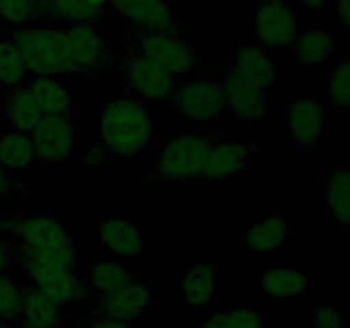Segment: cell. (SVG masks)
<instances>
[{"label": "cell", "instance_id": "6da1fadb", "mask_svg": "<svg viewBox=\"0 0 350 328\" xmlns=\"http://www.w3.org/2000/svg\"><path fill=\"white\" fill-rule=\"evenodd\" d=\"M99 132L105 156L130 161L152 146L154 120L142 99L122 92L103 108Z\"/></svg>", "mask_w": 350, "mask_h": 328}, {"label": "cell", "instance_id": "7a4b0ae2", "mask_svg": "<svg viewBox=\"0 0 350 328\" xmlns=\"http://www.w3.org/2000/svg\"><path fill=\"white\" fill-rule=\"evenodd\" d=\"M2 229L10 236V246L19 255L75 265L77 238L65 222L51 215H12L3 219Z\"/></svg>", "mask_w": 350, "mask_h": 328}, {"label": "cell", "instance_id": "3957f363", "mask_svg": "<svg viewBox=\"0 0 350 328\" xmlns=\"http://www.w3.org/2000/svg\"><path fill=\"white\" fill-rule=\"evenodd\" d=\"M215 133H180L161 147L146 169L147 181L198 183L205 159L219 142Z\"/></svg>", "mask_w": 350, "mask_h": 328}, {"label": "cell", "instance_id": "277c9868", "mask_svg": "<svg viewBox=\"0 0 350 328\" xmlns=\"http://www.w3.org/2000/svg\"><path fill=\"white\" fill-rule=\"evenodd\" d=\"M14 270L24 282L38 287L65 310L84 304L89 297L88 286L70 263L31 258L14 251Z\"/></svg>", "mask_w": 350, "mask_h": 328}, {"label": "cell", "instance_id": "5b68a950", "mask_svg": "<svg viewBox=\"0 0 350 328\" xmlns=\"http://www.w3.org/2000/svg\"><path fill=\"white\" fill-rule=\"evenodd\" d=\"M29 77H67V44L62 27L23 26L9 31Z\"/></svg>", "mask_w": 350, "mask_h": 328}, {"label": "cell", "instance_id": "8992f818", "mask_svg": "<svg viewBox=\"0 0 350 328\" xmlns=\"http://www.w3.org/2000/svg\"><path fill=\"white\" fill-rule=\"evenodd\" d=\"M125 48H130V50L150 58L180 81L181 79L211 75V68L207 67L202 55L198 53L197 46L181 34L133 31L126 40Z\"/></svg>", "mask_w": 350, "mask_h": 328}, {"label": "cell", "instance_id": "52a82bcc", "mask_svg": "<svg viewBox=\"0 0 350 328\" xmlns=\"http://www.w3.org/2000/svg\"><path fill=\"white\" fill-rule=\"evenodd\" d=\"M166 108L191 125L217 120L228 111L221 82L211 75L181 79Z\"/></svg>", "mask_w": 350, "mask_h": 328}, {"label": "cell", "instance_id": "ba28073f", "mask_svg": "<svg viewBox=\"0 0 350 328\" xmlns=\"http://www.w3.org/2000/svg\"><path fill=\"white\" fill-rule=\"evenodd\" d=\"M118 64L122 68L123 82H125L123 92L137 99L163 102L164 106L170 102L180 82V79L174 77L171 72H167L150 58L125 46L122 48Z\"/></svg>", "mask_w": 350, "mask_h": 328}, {"label": "cell", "instance_id": "9c48e42d", "mask_svg": "<svg viewBox=\"0 0 350 328\" xmlns=\"http://www.w3.org/2000/svg\"><path fill=\"white\" fill-rule=\"evenodd\" d=\"M68 75H92L115 58L111 41L99 24H77L64 29Z\"/></svg>", "mask_w": 350, "mask_h": 328}, {"label": "cell", "instance_id": "30bf717a", "mask_svg": "<svg viewBox=\"0 0 350 328\" xmlns=\"http://www.w3.org/2000/svg\"><path fill=\"white\" fill-rule=\"evenodd\" d=\"M228 109L243 125H262L272 113L270 92L250 82L229 65L219 79Z\"/></svg>", "mask_w": 350, "mask_h": 328}, {"label": "cell", "instance_id": "8fae6325", "mask_svg": "<svg viewBox=\"0 0 350 328\" xmlns=\"http://www.w3.org/2000/svg\"><path fill=\"white\" fill-rule=\"evenodd\" d=\"M116 14L129 20L139 33L181 34L188 31L167 0H108Z\"/></svg>", "mask_w": 350, "mask_h": 328}, {"label": "cell", "instance_id": "7c38bea8", "mask_svg": "<svg viewBox=\"0 0 350 328\" xmlns=\"http://www.w3.org/2000/svg\"><path fill=\"white\" fill-rule=\"evenodd\" d=\"M255 43L263 50H284L297 38L294 9L286 0H258L253 19Z\"/></svg>", "mask_w": 350, "mask_h": 328}, {"label": "cell", "instance_id": "4fadbf2b", "mask_svg": "<svg viewBox=\"0 0 350 328\" xmlns=\"http://www.w3.org/2000/svg\"><path fill=\"white\" fill-rule=\"evenodd\" d=\"M85 303H88V313L133 323L150 310L154 297L149 280L137 277L122 289L106 296H91Z\"/></svg>", "mask_w": 350, "mask_h": 328}, {"label": "cell", "instance_id": "5bb4252c", "mask_svg": "<svg viewBox=\"0 0 350 328\" xmlns=\"http://www.w3.org/2000/svg\"><path fill=\"white\" fill-rule=\"evenodd\" d=\"M260 154H262V147L256 144L219 140L205 159L198 183H215V181L228 180L252 166V163L258 159Z\"/></svg>", "mask_w": 350, "mask_h": 328}, {"label": "cell", "instance_id": "9a60e30c", "mask_svg": "<svg viewBox=\"0 0 350 328\" xmlns=\"http://www.w3.org/2000/svg\"><path fill=\"white\" fill-rule=\"evenodd\" d=\"M27 135L44 163H64L74 154L75 132L67 116H44Z\"/></svg>", "mask_w": 350, "mask_h": 328}, {"label": "cell", "instance_id": "2e32d148", "mask_svg": "<svg viewBox=\"0 0 350 328\" xmlns=\"http://www.w3.org/2000/svg\"><path fill=\"white\" fill-rule=\"evenodd\" d=\"M325 122V109L318 99H294L287 109V133L301 149H314L318 146Z\"/></svg>", "mask_w": 350, "mask_h": 328}, {"label": "cell", "instance_id": "e0dca14e", "mask_svg": "<svg viewBox=\"0 0 350 328\" xmlns=\"http://www.w3.org/2000/svg\"><path fill=\"white\" fill-rule=\"evenodd\" d=\"M99 243L118 258L139 260L144 255L142 228L132 219H111L99 228Z\"/></svg>", "mask_w": 350, "mask_h": 328}, {"label": "cell", "instance_id": "ac0fdd59", "mask_svg": "<svg viewBox=\"0 0 350 328\" xmlns=\"http://www.w3.org/2000/svg\"><path fill=\"white\" fill-rule=\"evenodd\" d=\"M217 260L208 258L188 266L178 279V290L190 306L202 308L217 294Z\"/></svg>", "mask_w": 350, "mask_h": 328}, {"label": "cell", "instance_id": "d6986e66", "mask_svg": "<svg viewBox=\"0 0 350 328\" xmlns=\"http://www.w3.org/2000/svg\"><path fill=\"white\" fill-rule=\"evenodd\" d=\"M231 67L265 91H272L277 81L275 64L270 55L256 43L236 44Z\"/></svg>", "mask_w": 350, "mask_h": 328}, {"label": "cell", "instance_id": "ffe728a7", "mask_svg": "<svg viewBox=\"0 0 350 328\" xmlns=\"http://www.w3.org/2000/svg\"><path fill=\"white\" fill-rule=\"evenodd\" d=\"M108 7V0H41V17L67 26L98 24Z\"/></svg>", "mask_w": 350, "mask_h": 328}, {"label": "cell", "instance_id": "44dd1931", "mask_svg": "<svg viewBox=\"0 0 350 328\" xmlns=\"http://www.w3.org/2000/svg\"><path fill=\"white\" fill-rule=\"evenodd\" d=\"M43 118V111L26 84L5 92L2 101V120L9 130L29 133Z\"/></svg>", "mask_w": 350, "mask_h": 328}, {"label": "cell", "instance_id": "7402d4cb", "mask_svg": "<svg viewBox=\"0 0 350 328\" xmlns=\"http://www.w3.org/2000/svg\"><path fill=\"white\" fill-rule=\"evenodd\" d=\"M65 308L41 292L38 287L24 282L23 316L21 323L26 328H57L62 327Z\"/></svg>", "mask_w": 350, "mask_h": 328}, {"label": "cell", "instance_id": "603a6c76", "mask_svg": "<svg viewBox=\"0 0 350 328\" xmlns=\"http://www.w3.org/2000/svg\"><path fill=\"white\" fill-rule=\"evenodd\" d=\"M291 228L289 222L280 215H269V217L256 221L243 232V248L248 251H277L286 246L289 239Z\"/></svg>", "mask_w": 350, "mask_h": 328}, {"label": "cell", "instance_id": "cb8c5ba5", "mask_svg": "<svg viewBox=\"0 0 350 328\" xmlns=\"http://www.w3.org/2000/svg\"><path fill=\"white\" fill-rule=\"evenodd\" d=\"M24 84L33 92L44 116H67L74 94L60 77H29Z\"/></svg>", "mask_w": 350, "mask_h": 328}, {"label": "cell", "instance_id": "d4e9b609", "mask_svg": "<svg viewBox=\"0 0 350 328\" xmlns=\"http://www.w3.org/2000/svg\"><path fill=\"white\" fill-rule=\"evenodd\" d=\"M337 50V40L328 31L308 27L293 43V58L299 65H321Z\"/></svg>", "mask_w": 350, "mask_h": 328}, {"label": "cell", "instance_id": "484cf974", "mask_svg": "<svg viewBox=\"0 0 350 328\" xmlns=\"http://www.w3.org/2000/svg\"><path fill=\"white\" fill-rule=\"evenodd\" d=\"M258 286L267 296L275 299H293L306 292L308 280L304 273L294 266L275 265L263 269Z\"/></svg>", "mask_w": 350, "mask_h": 328}, {"label": "cell", "instance_id": "4316f807", "mask_svg": "<svg viewBox=\"0 0 350 328\" xmlns=\"http://www.w3.org/2000/svg\"><path fill=\"white\" fill-rule=\"evenodd\" d=\"M137 277L130 270H126L125 266L120 265V263L99 260V262L89 265L84 282L88 286L89 297H91L106 296V294L115 292V290L122 289V287H125L126 284H130Z\"/></svg>", "mask_w": 350, "mask_h": 328}, {"label": "cell", "instance_id": "83f0119b", "mask_svg": "<svg viewBox=\"0 0 350 328\" xmlns=\"http://www.w3.org/2000/svg\"><path fill=\"white\" fill-rule=\"evenodd\" d=\"M325 204L332 219L350 231V169H332L325 183Z\"/></svg>", "mask_w": 350, "mask_h": 328}, {"label": "cell", "instance_id": "f1b7e54d", "mask_svg": "<svg viewBox=\"0 0 350 328\" xmlns=\"http://www.w3.org/2000/svg\"><path fill=\"white\" fill-rule=\"evenodd\" d=\"M36 161L29 135L16 130H7L0 135V167L7 173L27 169Z\"/></svg>", "mask_w": 350, "mask_h": 328}, {"label": "cell", "instance_id": "f546056e", "mask_svg": "<svg viewBox=\"0 0 350 328\" xmlns=\"http://www.w3.org/2000/svg\"><path fill=\"white\" fill-rule=\"evenodd\" d=\"M29 79L27 68L21 57L19 48L9 36V33L0 36V85L7 91L19 87Z\"/></svg>", "mask_w": 350, "mask_h": 328}, {"label": "cell", "instance_id": "4dcf8cb0", "mask_svg": "<svg viewBox=\"0 0 350 328\" xmlns=\"http://www.w3.org/2000/svg\"><path fill=\"white\" fill-rule=\"evenodd\" d=\"M24 284L16 273H0V321H21Z\"/></svg>", "mask_w": 350, "mask_h": 328}, {"label": "cell", "instance_id": "1f68e13d", "mask_svg": "<svg viewBox=\"0 0 350 328\" xmlns=\"http://www.w3.org/2000/svg\"><path fill=\"white\" fill-rule=\"evenodd\" d=\"M41 19V0H0V20L14 27L31 26Z\"/></svg>", "mask_w": 350, "mask_h": 328}, {"label": "cell", "instance_id": "d6a6232c", "mask_svg": "<svg viewBox=\"0 0 350 328\" xmlns=\"http://www.w3.org/2000/svg\"><path fill=\"white\" fill-rule=\"evenodd\" d=\"M327 94L330 108L340 113H350V58L342 60L332 70Z\"/></svg>", "mask_w": 350, "mask_h": 328}, {"label": "cell", "instance_id": "836d02e7", "mask_svg": "<svg viewBox=\"0 0 350 328\" xmlns=\"http://www.w3.org/2000/svg\"><path fill=\"white\" fill-rule=\"evenodd\" d=\"M313 321L318 328H342L344 316L340 310L330 304H321L313 311Z\"/></svg>", "mask_w": 350, "mask_h": 328}, {"label": "cell", "instance_id": "e575fe53", "mask_svg": "<svg viewBox=\"0 0 350 328\" xmlns=\"http://www.w3.org/2000/svg\"><path fill=\"white\" fill-rule=\"evenodd\" d=\"M74 328H133L132 323L111 320V318L99 316V314L88 313L84 318H79Z\"/></svg>", "mask_w": 350, "mask_h": 328}, {"label": "cell", "instance_id": "d590c367", "mask_svg": "<svg viewBox=\"0 0 350 328\" xmlns=\"http://www.w3.org/2000/svg\"><path fill=\"white\" fill-rule=\"evenodd\" d=\"M200 328H231V314L228 308H217L202 320Z\"/></svg>", "mask_w": 350, "mask_h": 328}, {"label": "cell", "instance_id": "8d00e7d4", "mask_svg": "<svg viewBox=\"0 0 350 328\" xmlns=\"http://www.w3.org/2000/svg\"><path fill=\"white\" fill-rule=\"evenodd\" d=\"M0 273H16L14 270L12 246L0 239Z\"/></svg>", "mask_w": 350, "mask_h": 328}, {"label": "cell", "instance_id": "74e56055", "mask_svg": "<svg viewBox=\"0 0 350 328\" xmlns=\"http://www.w3.org/2000/svg\"><path fill=\"white\" fill-rule=\"evenodd\" d=\"M335 14H337L342 26L350 33V0H338L337 7H335Z\"/></svg>", "mask_w": 350, "mask_h": 328}, {"label": "cell", "instance_id": "f35d334b", "mask_svg": "<svg viewBox=\"0 0 350 328\" xmlns=\"http://www.w3.org/2000/svg\"><path fill=\"white\" fill-rule=\"evenodd\" d=\"M10 188H12V181H10V174L7 173V171H3L2 167H0V197H2V195L9 193Z\"/></svg>", "mask_w": 350, "mask_h": 328}, {"label": "cell", "instance_id": "ab89813d", "mask_svg": "<svg viewBox=\"0 0 350 328\" xmlns=\"http://www.w3.org/2000/svg\"><path fill=\"white\" fill-rule=\"evenodd\" d=\"M299 2L308 10H321L327 7L328 0H299Z\"/></svg>", "mask_w": 350, "mask_h": 328}, {"label": "cell", "instance_id": "60d3db41", "mask_svg": "<svg viewBox=\"0 0 350 328\" xmlns=\"http://www.w3.org/2000/svg\"><path fill=\"white\" fill-rule=\"evenodd\" d=\"M0 328H26L21 321H0Z\"/></svg>", "mask_w": 350, "mask_h": 328}, {"label": "cell", "instance_id": "b9f144b4", "mask_svg": "<svg viewBox=\"0 0 350 328\" xmlns=\"http://www.w3.org/2000/svg\"><path fill=\"white\" fill-rule=\"evenodd\" d=\"M57 328H62V327H57Z\"/></svg>", "mask_w": 350, "mask_h": 328}]
</instances>
